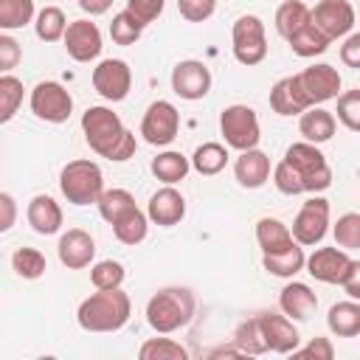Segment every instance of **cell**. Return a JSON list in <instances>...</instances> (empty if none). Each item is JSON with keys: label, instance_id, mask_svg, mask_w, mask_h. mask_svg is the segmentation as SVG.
I'll return each mask as SVG.
<instances>
[{"label": "cell", "instance_id": "cell-13", "mask_svg": "<svg viewBox=\"0 0 360 360\" xmlns=\"http://www.w3.org/2000/svg\"><path fill=\"white\" fill-rule=\"evenodd\" d=\"M172 90L186 101H200L211 90V70L200 59H183L172 68Z\"/></svg>", "mask_w": 360, "mask_h": 360}, {"label": "cell", "instance_id": "cell-30", "mask_svg": "<svg viewBox=\"0 0 360 360\" xmlns=\"http://www.w3.org/2000/svg\"><path fill=\"white\" fill-rule=\"evenodd\" d=\"M96 205H98V214H101V219L104 222H118L124 214H129L132 208H138L135 205V197L127 191V188H104L101 191V197L96 200Z\"/></svg>", "mask_w": 360, "mask_h": 360}, {"label": "cell", "instance_id": "cell-12", "mask_svg": "<svg viewBox=\"0 0 360 360\" xmlns=\"http://www.w3.org/2000/svg\"><path fill=\"white\" fill-rule=\"evenodd\" d=\"M93 87L107 101H124L132 87V70L124 59H101L93 68Z\"/></svg>", "mask_w": 360, "mask_h": 360}, {"label": "cell", "instance_id": "cell-47", "mask_svg": "<svg viewBox=\"0 0 360 360\" xmlns=\"http://www.w3.org/2000/svg\"><path fill=\"white\" fill-rule=\"evenodd\" d=\"M295 357H315V360H332L335 357V346L329 343V338H315L309 340L304 349H292Z\"/></svg>", "mask_w": 360, "mask_h": 360}, {"label": "cell", "instance_id": "cell-49", "mask_svg": "<svg viewBox=\"0 0 360 360\" xmlns=\"http://www.w3.org/2000/svg\"><path fill=\"white\" fill-rule=\"evenodd\" d=\"M340 62L346 68H360V34H346V42L340 45Z\"/></svg>", "mask_w": 360, "mask_h": 360}, {"label": "cell", "instance_id": "cell-6", "mask_svg": "<svg viewBox=\"0 0 360 360\" xmlns=\"http://www.w3.org/2000/svg\"><path fill=\"white\" fill-rule=\"evenodd\" d=\"M219 132L225 138V146L245 152L253 149L262 138V127H259V115L253 107L248 104H231L222 110L219 115Z\"/></svg>", "mask_w": 360, "mask_h": 360}, {"label": "cell", "instance_id": "cell-42", "mask_svg": "<svg viewBox=\"0 0 360 360\" xmlns=\"http://www.w3.org/2000/svg\"><path fill=\"white\" fill-rule=\"evenodd\" d=\"M332 233H335L338 248H343V250H357V248H360V214L349 211V214L338 217Z\"/></svg>", "mask_w": 360, "mask_h": 360}, {"label": "cell", "instance_id": "cell-48", "mask_svg": "<svg viewBox=\"0 0 360 360\" xmlns=\"http://www.w3.org/2000/svg\"><path fill=\"white\" fill-rule=\"evenodd\" d=\"M17 222V200L6 191H0V233L11 231Z\"/></svg>", "mask_w": 360, "mask_h": 360}, {"label": "cell", "instance_id": "cell-3", "mask_svg": "<svg viewBox=\"0 0 360 360\" xmlns=\"http://www.w3.org/2000/svg\"><path fill=\"white\" fill-rule=\"evenodd\" d=\"M129 295L121 287H112L87 295L76 309V321L84 332H118L129 321Z\"/></svg>", "mask_w": 360, "mask_h": 360}, {"label": "cell", "instance_id": "cell-41", "mask_svg": "<svg viewBox=\"0 0 360 360\" xmlns=\"http://www.w3.org/2000/svg\"><path fill=\"white\" fill-rule=\"evenodd\" d=\"M141 34H143V25H141L127 8L118 11V14L112 17V22H110V37H112L115 45H135V42L141 39Z\"/></svg>", "mask_w": 360, "mask_h": 360}, {"label": "cell", "instance_id": "cell-10", "mask_svg": "<svg viewBox=\"0 0 360 360\" xmlns=\"http://www.w3.org/2000/svg\"><path fill=\"white\" fill-rule=\"evenodd\" d=\"M329 231V202L323 197H309L295 219H292V239L301 245V248H309V245H318Z\"/></svg>", "mask_w": 360, "mask_h": 360}, {"label": "cell", "instance_id": "cell-44", "mask_svg": "<svg viewBox=\"0 0 360 360\" xmlns=\"http://www.w3.org/2000/svg\"><path fill=\"white\" fill-rule=\"evenodd\" d=\"M177 11L188 22H205L217 11V0H177Z\"/></svg>", "mask_w": 360, "mask_h": 360}, {"label": "cell", "instance_id": "cell-2", "mask_svg": "<svg viewBox=\"0 0 360 360\" xmlns=\"http://www.w3.org/2000/svg\"><path fill=\"white\" fill-rule=\"evenodd\" d=\"M82 132H84V141L87 146L107 158V160H115V163H124L135 155V135L124 127V121L118 118V112H112L110 107H87L82 112Z\"/></svg>", "mask_w": 360, "mask_h": 360}, {"label": "cell", "instance_id": "cell-4", "mask_svg": "<svg viewBox=\"0 0 360 360\" xmlns=\"http://www.w3.org/2000/svg\"><path fill=\"white\" fill-rule=\"evenodd\" d=\"M194 292L188 287H163L146 301V323L158 335H172L194 318Z\"/></svg>", "mask_w": 360, "mask_h": 360}, {"label": "cell", "instance_id": "cell-17", "mask_svg": "<svg viewBox=\"0 0 360 360\" xmlns=\"http://www.w3.org/2000/svg\"><path fill=\"white\" fill-rule=\"evenodd\" d=\"M56 253H59V262H62L68 270L90 267V262H93V256H96V239H93L87 231H82V228H68V231L59 236Z\"/></svg>", "mask_w": 360, "mask_h": 360}, {"label": "cell", "instance_id": "cell-45", "mask_svg": "<svg viewBox=\"0 0 360 360\" xmlns=\"http://www.w3.org/2000/svg\"><path fill=\"white\" fill-rule=\"evenodd\" d=\"M163 6L166 0H127V11L146 28L149 22H155L160 14H163Z\"/></svg>", "mask_w": 360, "mask_h": 360}, {"label": "cell", "instance_id": "cell-14", "mask_svg": "<svg viewBox=\"0 0 360 360\" xmlns=\"http://www.w3.org/2000/svg\"><path fill=\"white\" fill-rule=\"evenodd\" d=\"M62 42H65V51L73 62H93L98 59L104 42H101V31L96 22L90 20H73L68 22L65 34H62Z\"/></svg>", "mask_w": 360, "mask_h": 360}, {"label": "cell", "instance_id": "cell-11", "mask_svg": "<svg viewBox=\"0 0 360 360\" xmlns=\"http://www.w3.org/2000/svg\"><path fill=\"white\" fill-rule=\"evenodd\" d=\"M309 20L332 42V39H340V37L352 34V28H354V6L349 0H321L315 8H309Z\"/></svg>", "mask_w": 360, "mask_h": 360}, {"label": "cell", "instance_id": "cell-51", "mask_svg": "<svg viewBox=\"0 0 360 360\" xmlns=\"http://www.w3.org/2000/svg\"><path fill=\"white\" fill-rule=\"evenodd\" d=\"M110 6H112V0H79V8L87 11L90 17H98V14L110 11Z\"/></svg>", "mask_w": 360, "mask_h": 360}, {"label": "cell", "instance_id": "cell-7", "mask_svg": "<svg viewBox=\"0 0 360 360\" xmlns=\"http://www.w3.org/2000/svg\"><path fill=\"white\" fill-rule=\"evenodd\" d=\"M231 42H233V56L239 65H259L267 56V37H264V22L256 14H242L233 28H231Z\"/></svg>", "mask_w": 360, "mask_h": 360}, {"label": "cell", "instance_id": "cell-46", "mask_svg": "<svg viewBox=\"0 0 360 360\" xmlns=\"http://www.w3.org/2000/svg\"><path fill=\"white\" fill-rule=\"evenodd\" d=\"M22 59V48L11 34L0 31V73H11Z\"/></svg>", "mask_w": 360, "mask_h": 360}, {"label": "cell", "instance_id": "cell-35", "mask_svg": "<svg viewBox=\"0 0 360 360\" xmlns=\"http://www.w3.org/2000/svg\"><path fill=\"white\" fill-rule=\"evenodd\" d=\"M233 346L242 352V354H264L267 352V340H264V332H262V323H259V315L242 321L233 332Z\"/></svg>", "mask_w": 360, "mask_h": 360}, {"label": "cell", "instance_id": "cell-18", "mask_svg": "<svg viewBox=\"0 0 360 360\" xmlns=\"http://www.w3.org/2000/svg\"><path fill=\"white\" fill-rule=\"evenodd\" d=\"M259 323H262V332H264V340H267V352L292 354V349H298L301 335H298V329L292 326V321L287 315L259 312Z\"/></svg>", "mask_w": 360, "mask_h": 360}, {"label": "cell", "instance_id": "cell-29", "mask_svg": "<svg viewBox=\"0 0 360 360\" xmlns=\"http://www.w3.org/2000/svg\"><path fill=\"white\" fill-rule=\"evenodd\" d=\"M188 163H191L194 172H200V174H205V177L219 174V172L228 166V149H225L222 143H217V141L200 143V146L194 149V155L188 158Z\"/></svg>", "mask_w": 360, "mask_h": 360}, {"label": "cell", "instance_id": "cell-33", "mask_svg": "<svg viewBox=\"0 0 360 360\" xmlns=\"http://www.w3.org/2000/svg\"><path fill=\"white\" fill-rule=\"evenodd\" d=\"M65 28H68V17H65V11H62L59 6H45L42 11L34 14V31H37V37H39L42 42H56V39H62Z\"/></svg>", "mask_w": 360, "mask_h": 360}, {"label": "cell", "instance_id": "cell-16", "mask_svg": "<svg viewBox=\"0 0 360 360\" xmlns=\"http://www.w3.org/2000/svg\"><path fill=\"white\" fill-rule=\"evenodd\" d=\"M295 76H298V84H301L304 96L309 98V104H323L340 93V73L332 65H323V62L309 65Z\"/></svg>", "mask_w": 360, "mask_h": 360}, {"label": "cell", "instance_id": "cell-25", "mask_svg": "<svg viewBox=\"0 0 360 360\" xmlns=\"http://www.w3.org/2000/svg\"><path fill=\"white\" fill-rule=\"evenodd\" d=\"M304 248L298 242L276 250V253H264L262 256V267L270 273V276H278V278H292L295 273L304 270Z\"/></svg>", "mask_w": 360, "mask_h": 360}, {"label": "cell", "instance_id": "cell-24", "mask_svg": "<svg viewBox=\"0 0 360 360\" xmlns=\"http://www.w3.org/2000/svg\"><path fill=\"white\" fill-rule=\"evenodd\" d=\"M335 127H338L335 115H332L329 110L318 107V104L307 107V110L301 112V118H298V132L304 135L307 143H315V146H318V143H326V141L335 135Z\"/></svg>", "mask_w": 360, "mask_h": 360}, {"label": "cell", "instance_id": "cell-21", "mask_svg": "<svg viewBox=\"0 0 360 360\" xmlns=\"http://www.w3.org/2000/svg\"><path fill=\"white\" fill-rule=\"evenodd\" d=\"M309 104V98L304 96L298 76H284L270 87V110L278 115H301Z\"/></svg>", "mask_w": 360, "mask_h": 360}, {"label": "cell", "instance_id": "cell-19", "mask_svg": "<svg viewBox=\"0 0 360 360\" xmlns=\"http://www.w3.org/2000/svg\"><path fill=\"white\" fill-rule=\"evenodd\" d=\"M146 217H149V222H155L160 228H172L186 217V197L174 186H163L160 191H155L149 197Z\"/></svg>", "mask_w": 360, "mask_h": 360}, {"label": "cell", "instance_id": "cell-39", "mask_svg": "<svg viewBox=\"0 0 360 360\" xmlns=\"http://www.w3.org/2000/svg\"><path fill=\"white\" fill-rule=\"evenodd\" d=\"M141 360H188V349L172 338H149L138 349Z\"/></svg>", "mask_w": 360, "mask_h": 360}, {"label": "cell", "instance_id": "cell-1", "mask_svg": "<svg viewBox=\"0 0 360 360\" xmlns=\"http://www.w3.org/2000/svg\"><path fill=\"white\" fill-rule=\"evenodd\" d=\"M273 183L281 194L295 197V194H315L329 188L332 183V169L323 158V152L315 143L298 141L287 146L284 158L273 169Z\"/></svg>", "mask_w": 360, "mask_h": 360}, {"label": "cell", "instance_id": "cell-38", "mask_svg": "<svg viewBox=\"0 0 360 360\" xmlns=\"http://www.w3.org/2000/svg\"><path fill=\"white\" fill-rule=\"evenodd\" d=\"M11 267H14V273H17L20 278L34 281V278L45 276L48 262H45V256H42L37 248H17V250L11 253Z\"/></svg>", "mask_w": 360, "mask_h": 360}, {"label": "cell", "instance_id": "cell-31", "mask_svg": "<svg viewBox=\"0 0 360 360\" xmlns=\"http://www.w3.org/2000/svg\"><path fill=\"white\" fill-rule=\"evenodd\" d=\"M112 233L121 245H141L149 233V217L141 208H132L118 222H112Z\"/></svg>", "mask_w": 360, "mask_h": 360}, {"label": "cell", "instance_id": "cell-15", "mask_svg": "<svg viewBox=\"0 0 360 360\" xmlns=\"http://www.w3.org/2000/svg\"><path fill=\"white\" fill-rule=\"evenodd\" d=\"M354 262H357V259H352L349 250H343V248H318L312 256L304 259V267H307V273H309L315 281L340 284L343 276L349 273V267H352Z\"/></svg>", "mask_w": 360, "mask_h": 360}, {"label": "cell", "instance_id": "cell-43", "mask_svg": "<svg viewBox=\"0 0 360 360\" xmlns=\"http://www.w3.org/2000/svg\"><path fill=\"white\" fill-rule=\"evenodd\" d=\"M338 121L349 129V132H357L360 129V90H346V93H338Z\"/></svg>", "mask_w": 360, "mask_h": 360}, {"label": "cell", "instance_id": "cell-37", "mask_svg": "<svg viewBox=\"0 0 360 360\" xmlns=\"http://www.w3.org/2000/svg\"><path fill=\"white\" fill-rule=\"evenodd\" d=\"M22 82L11 73H0V124H8L22 104Z\"/></svg>", "mask_w": 360, "mask_h": 360}, {"label": "cell", "instance_id": "cell-28", "mask_svg": "<svg viewBox=\"0 0 360 360\" xmlns=\"http://www.w3.org/2000/svg\"><path fill=\"white\" fill-rule=\"evenodd\" d=\"M256 242H259L262 253H276V250L292 245L295 239H292L290 228H287L281 219H276V217H262V219L256 222Z\"/></svg>", "mask_w": 360, "mask_h": 360}, {"label": "cell", "instance_id": "cell-23", "mask_svg": "<svg viewBox=\"0 0 360 360\" xmlns=\"http://www.w3.org/2000/svg\"><path fill=\"white\" fill-rule=\"evenodd\" d=\"M278 307L290 321H307L315 309H318V295L301 284V281H290L281 292H278Z\"/></svg>", "mask_w": 360, "mask_h": 360}, {"label": "cell", "instance_id": "cell-40", "mask_svg": "<svg viewBox=\"0 0 360 360\" xmlns=\"http://www.w3.org/2000/svg\"><path fill=\"white\" fill-rule=\"evenodd\" d=\"M124 264L115 262V259H104V262H96L90 267V281L96 290H112V287H121L124 284Z\"/></svg>", "mask_w": 360, "mask_h": 360}, {"label": "cell", "instance_id": "cell-8", "mask_svg": "<svg viewBox=\"0 0 360 360\" xmlns=\"http://www.w3.org/2000/svg\"><path fill=\"white\" fill-rule=\"evenodd\" d=\"M28 104H31V112L48 124H65L73 112V96L68 93L65 84H59L53 79L34 84Z\"/></svg>", "mask_w": 360, "mask_h": 360}, {"label": "cell", "instance_id": "cell-22", "mask_svg": "<svg viewBox=\"0 0 360 360\" xmlns=\"http://www.w3.org/2000/svg\"><path fill=\"white\" fill-rule=\"evenodd\" d=\"M25 217H28V225L39 233V236H51L62 228V208L53 197L48 194H37L31 197L28 208H25Z\"/></svg>", "mask_w": 360, "mask_h": 360}, {"label": "cell", "instance_id": "cell-9", "mask_svg": "<svg viewBox=\"0 0 360 360\" xmlns=\"http://www.w3.org/2000/svg\"><path fill=\"white\" fill-rule=\"evenodd\" d=\"M177 129H180V112L172 101H152L141 118V135L146 143L152 146H166L177 138Z\"/></svg>", "mask_w": 360, "mask_h": 360}, {"label": "cell", "instance_id": "cell-20", "mask_svg": "<svg viewBox=\"0 0 360 360\" xmlns=\"http://www.w3.org/2000/svg\"><path fill=\"white\" fill-rule=\"evenodd\" d=\"M233 177L242 188H262L270 180V158L262 149H245L233 160Z\"/></svg>", "mask_w": 360, "mask_h": 360}, {"label": "cell", "instance_id": "cell-5", "mask_svg": "<svg viewBox=\"0 0 360 360\" xmlns=\"http://www.w3.org/2000/svg\"><path fill=\"white\" fill-rule=\"evenodd\" d=\"M59 191L70 205H96L104 191V174L96 160H70L59 172Z\"/></svg>", "mask_w": 360, "mask_h": 360}, {"label": "cell", "instance_id": "cell-32", "mask_svg": "<svg viewBox=\"0 0 360 360\" xmlns=\"http://www.w3.org/2000/svg\"><path fill=\"white\" fill-rule=\"evenodd\" d=\"M309 22V6H304L301 0H287L276 8V31L290 39L298 28H304Z\"/></svg>", "mask_w": 360, "mask_h": 360}, {"label": "cell", "instance_id": "cell-27", "mask_svg": "<svg viewBox=\"0 0 360 360\" xmlns=\"http://www.w3.org/2000/svg\"><path fill=\"white\" fill-rule=\"evenodd\" d=\"M188 169H191L188 158H186L183 152H174V149H166V152H160L158 158H152V174H155L160 183H166V186H174V183H180V180H186Z\"/></svg>", "mask_w": 360, "mask_h": 360}, {"label": "cell", "instance_id": "cell-36", "mask_svg": "<svg viewBox=\"0 0 360 360\" xmlns=\"http://www.w3.org/2000/svg\"><path fill=\"white\" fill-rule=\"evenodd\" d=\"M34 0H0V31H17L34 22Z\"/></svg>", "mask_w": 360, "mask_h": 360}, {"label": "cell", "instance_id": "cell-34", "mask_svg": "<svg viewBox=\"0 0 360 360\" xmlns=\"http://www.w3.org/2000/svg\"><path fill=\"white\" fill-rule=\"evenodd\" d=\"M287 42H290L292 53H295V56H304V59L318 56V53H323V51L329 48V39L315 28V22H312V20H309L304 28H298Z\"/></svg>", "mask_w": 360, "mask_h": 360}, {"label": "cell", "instance_id": "cell-26", "mask_svg": "<svg viewBox=\"0 0 360 360\" xmlns=\"http://www.w3.org/2000/svg\"><path fill=\"white\" fill-rule=\"evenodd\" d=\"M326 326L338 338H354L360 332V304L354 298L332 304L326 315Z\"/></svg>", "mask_w": 360, "mask_h": 360}, {"label": "cell", "instance_id": "cell-50", "mask_svg": "<svg viewBox=\"0 0 360 360\" xmlns=\"http://www.w3.org/2000/svg\"><path fill=\"white\" fill-rule=\"evenodd\" d=\"M340 287L346 290V295L349 298H360V262H354L352 267H349V273L343 276V281H340Z\"/></svg>", "mask_w": 360, "mask_h": 360}]
</instances>
